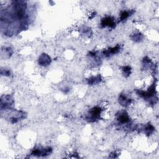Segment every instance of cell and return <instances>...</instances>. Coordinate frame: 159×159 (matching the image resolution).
Here are the masks:
<instances>
[{
	"label": "cell",
	"mask_w": 159,
	"mask_h": 159,
	"mask_svg": "<svg viewBox=\"0 0 159 159\" xmlns=\"http://www.w3.org/2000/svg\"><path fill=\"white\" fill-rule=\"evenodd\" d=\"M123 72L124 75L126 77H128L130 75V74L131 73V68L129 66H126V67H123Z\"/></svg>",
	"instance_id": "cell-14"
},
{
	"label": "cell",
	"mask_w": 159,
	"mask_h": 159,
	"mask_svg": "<svg viewBox=\"0 0 159 159\" xmlns=\"http://www.w3.org/2000/svg\"><path fill=\"white\" fill-rule=\"evenodd\" d=\"M131 102H132L131 99L128 98L124 94H121L119 97V103L124 107H127L128 106L130 105Z\"/></svg>",
	"instance_id": "cell-7"
},
{
	"label": "cell",
	"mask_w": 159,
	"mask_h": 159,
	"mask_svg": "<svg viewBox=\"0 0 159 159\" xmlns=\"http://www.w3.org/2000/svg\"><path fill=\"white\" fill-rule=\"evenodd\" d=\"M101 81H102V77L100 75H99L96 76H93V77L90 78L88 80V83L89 85H96V84L99 83Z\"/></svg>",
	"instance_id": "cell-9"
},
{
	"label": "cell",
	"mask_w": 159,
	"mask_h": 159,
	"mask_svg": "<svg viewBox=\"0 0 159 159\" xmlns=\"http://www.w3.org/2000/svg\"><path fill=\"white\" fill-rule=\"evenodd\" d=\"M143 64H144V66L145 67V68H151V67L153 65L150 59L148 57H145L144 58L143 61Z\"/></svg>",
	"instance_id": "cell-13"
},
{
	"label": "cell",
	"mask_w": 159,
	"mask_h": 159,
	"mask_svg": "<svg viewBox=\"0 0 159 159\" xmlns=\"http://www.w3.org/2000/svg\"><path fill=\"white\" fill-rule=\"evenodd\" d=\"M52 152V149L50 147H47L44 149H35L31 153L32 155L37 157H46L50 155Z\"/></svg>",
	"instance_id": "cell-3"
},
{
	"label": "cell",
	"mask_w": 159,
	"mask_h": 159,
	"mask_svg": "<svg viewBox=\"0 0 159 159\" xmlns=\"http://www.w3.org/2000/svg\"><path fill=\"white\" fill-rule=\"evenodd\" d=\"M143 37H144L143 35L141 33H140V32L135 33L131 37L132 41H134L135 42H140V41H141L142 40V39H143Z\"/></svg>",
	"instance_id": "cell-11"
},
{
	"label": "cell",
	"mask_w": 159,
	"mask_h": 159,
	"mask_svg": "<svg viewBox=\"0 0 159 159\" xmlns=\"http://www.w3.org/2000/svg\"><path fill=\"white\" fill-rule=\"evenodd\" d=\"M116 116L117 120L120 124H128L131 121V119L128 116V114L125 111L119 112L118 114H116Z\"/></svg>",
	"instance_id": "cell-4"
},
{
	"label": "cell",
	"mask_w": 159,
	"mask_h": 159,
	"mask_svg": "<svg viewBox=\"0 0 159 159\" xmlns=\"http://www.w3.org/2000/svg\"><path fill=\"white\" fill-rule=\"evenodd\" d=\"M50 62H51V58L48 55L46 54H43L39 57V64L40 65L48 66L49 65H50Z\"/></svg>",
	"instance_id": "cell-6"
},
{
	"label": "cell",
	"mask_w": 159,
	"mask_h": 159,
	"mask_svg": "<svg viewBox=\"0 0 159 159\" xmlns=\"http://www.w3.org/2000/svg\"><path fill=\"white\" fill-rule=\"evenodd\" d=\"M134 13V11H123L121 14V17H120V21H124L125 19L128 18L130 16H131Z\"/></svg>",
	"instance_id": "cell-10"
},
{
	"label": "cell",
	"mask_w": 159,
	"mask_h": 159,
	"mask_svg": "<svg viewBox=\"0 0 159 159\" xmlns=\"http://www.w3.org/2000/svg\"><path fill=\"white\" fill-rule=\"evenodd\" d=\"M154 130H155L154 127L150 124H148L147 126H146L145 129H144L145 133L147 135H150V134H152L153 133V132L154 131Z\"/></svg>",
	"instance_id": "cell-12"
},
{
	"label": "cell",
	"mask_w": 159,
	"mask_h": 159,
	"mask_svg": "<svg viewBox=\"0 0 159 159\" xmlns=\"http://www.w3.org/2000/svg\"><path fill=\"white\" fill-rule=\"evenodd\" d=\"M14 103V100L9 95H6L2 97L1 99V109H8L11 108Z\"/></svg>",
	"instance_id": "cell-2"
},
{
	"label": "cell",
	"mask_w": 159,
	"mask_h": 159,
	"mask_svg": "<svg viewBox=\"0 0 159 159\" xmlns=\"http://www.w3.org/2000/svg\"><path fill=\"white\" fill-rule=\"evenodd\" d=\"M116 23L114 21V19L113 17H106L102 20L101 26L102 28L109 27L111 28H114L115 27Z\"/></svg>",
	"instance_id": "cell-5"
},
{
	"label": "cell",
	"mask_w": 159,
	"mask_h": 159,
	"mask_svg": "<svg viewBox=\"0 0 159 159\" xmlns=\"http://www.w3.org/2000/svg\"><path fill=\"white\" fill-rule=\"evenodd\" d=\"M102 111V109L100 107H94L90 111L86 117V119L89 122H95L100 118Z\"/></svg>",
	"instance_id": "cell-1"
},
{
	"label": "cell",
	"mask_w": 159,
	"mask_h": 159,
	"mask_svg": "<svg viewBox=\"0 0 159 159\" xmlns=\"http://www.w3.org/2000/svg\"><path fill=\"white\" fill-rule=\"evenodd\" d=\"M119 50H120V46H116V47H113V48H109V49L108 50H104L103 51V54L105 57H110L111 55H113L114 54H116L117 53H118L119 52Z\"/></svg>",
	"instance_id": "cell-8"
}]
</instances>
